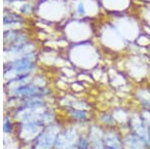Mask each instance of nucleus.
Here are the masks:
<instances>
[{
	"label": "nucleus",
	"instance_id": "7",
	"mask_svg": "<svg viewBox=\"0 0 150 149\" xmlns=\"http://www.w3.org/2000/svg\"><path fill=\"white\" fill-rule=\"evenodd\" d=\"M65 110L68 119L76 125L88 126L92 123V113L89 110L78 109V108H65Z\"/></svg>",
	"mask_w": 150,
	"mask_h": 149
},
{
	"label": "nucleus",
	"instance_id": "12",
	"mask_svg": "<svg viewBox=\"0 0 150 149\" xmlns=\"http://www.w3.org/2000/svg\"><path fill=\"white\" fill-rule=\"evenodd\" d=\"M16 129V122L13 119L12 115L6 114L3 118V133L5 135H11L15 133Z\"/></svg>",
	"mask_w": 150,
	"mask_h": 149
},
{
	"label": "nucleus",
	"instance_id": "11",
	"mask_svg": "<svg viewBox=\"0 0 150 149\" xmlns=\"http://www.w3.org/2000/svg\"><path fill=\"white\" fill-rule=\"evenodd\" d=\"M123 141H124V149H146L141 141L129 130L123 134Z\"/></svg>",
	"mask_w": 150,
	"mask_h": 149
},
{
	"label": "nucleus",
	"instance_id": "6",
	"mask_svg": "<svg viewBox=\"0 0 150 149\" xmlns=\"http://www.w3.org/2000/svg\"><path fill=\"white\" fill-rule=\"evenodd\" d=\"M103 12L110 15L124 14L133 6V0H100Z\"/></svg>",
	"mask_w": 150,
	"mask_h": 149
},
{
	"label": "nucleus",
	"instance_id": "13",
	"mask_svg": "<svg viewBox=\"0 0 150 149\" xmlns=\"http://www.w3.org/2000/svg\"><path fill=\"white\" fill-rule=\"evenodd\" d=\"M91 147V142L85 131L80 132L76 140V149H89Z\"/></svg>",
	"mask_w": 150,
	"mask_h": 149
},
{
	"label": "nucleus",
	"instance_id": "3",
	"mask_svg": "<svg viewBox=\"0 0 150 149\" xmlns=\"http://www.w3.org/2000/svg\"><path fill=\"white\" fill-rule=\"evenodd\" d=\"M127 127L128 130L141 141L145 148L150 149V134L147 127L146 119L141 110L132 112Z\"/></svg>",
	"mask_w": 150,
	"mask_h": 149
},
{
	"label": "nucleus",
	"instance_id": "8",
	"mask_svg": "<svg viewBox=\"0 0 150 149\" xmlns=\"http://www.w3.org/2000/svg\"><path fill=\"white\" fill-rule=\"evenodd\" d=\"M95 121H96V123L99 124L101 127H103L104 129L118 127L117 122H116V120L111 111L99 112V113L96 115Z\"/></svg>",
	"mask_w": 150,
	"mask_h": 149
},
{
	"label": "nucleus",
	"instance_id": "2",
	"mask_svg": "<svg viewBox=\"0 0 150 149\" xmlns=\"http://www.w3.org/2000/svg\"><path fill=\"white\" fill-rule=\"evenodd\" d=\"M98 31L100 36V42L102 43L103 46L113 50H123L129 46L128 41L119 32L112 20L106 22L105 26L99 28Z\"/></svg>",
	"mask_w": 150,
	"mask_h": 149
},
{
	"label": "nucleus",
	"instance_id": "14",
	"mask_svg": "<svg viewBox=\"0 0 150 149\" xmlns=\"http://www.w3.org/2000/svg\"><path fill=\"white\" fill-rule=\"evenodd\" d=\"M135 42L138 43L137 46L139 47H146V46H150V35H148L147 33L142 32L137 39L135 40Z\"/></svg>",
	"mask_w": 150,
	"mask_h": 149
},
{
	"label": "nucleus",
	"instance_id": "10",
	"mask_svg": "<svg viewBox=\"0 0 150 149\" xmlns=\"http://www.w3.org/2000/svg\"><path fill=\"white\" fill-rule=\"evenodd\" d=\"M111 112H112L113 116H114L116 122H117L118 127L126 126L132 113L128 108L124 107H115L114 109L111 110Z\"/></svg>",
	"mask_w": 150,
	"mask_h": 149
},
{
	"label": "nucleus",
	"instance_id": "1",
	"mask_svg": "<svg viewBox=\"0 0 150 149\" xmlns=\"http://www.w3.org/2000/svg\"><path fill=\"white\" fill-rule=\"evenodd\" d=\"M61 130L62 127L57 121L48 124L36 136L34 140L27 144L28 149H55L58 136Z\"/></svg>",
	"mask_w": 150,
	"mask_h": 149
},
{
	"label": "nucleus",
	"instance_id": "16",
	"mask_svg": "<svg viewBox=\"0 0 150 149\" xmlns=\"http://www.w3.org/2000/svg\"><path fill=\"white\" fill-rule=\"evenodd\" d=\"M139 1L143 2L145 5H150V0H139Z\"/></svg>",
	"mask_w": 150,
	"mask_h": 149
},
{
	"label": "nucleus",
	"instance_id": "4",
	"mask_svg": "<svg viewBox=\"0 0 150 149\" xmlns=\"http://www.w3.org/2000/svg\"><path fill=\"white\" fill-rule=\"evenodd\" d=\"M124 67L128 76L136 81H141L147 76L150 77V65L140 55H132L126 60Z\"/></svg>",
	"mask_w": 150,
	"mask_h": 149
},
{
	"label": "nucleus",
	"instance_id": "15",
	"mask_svg": "<svg viewBox=\"0 0 150 149\" xmlns=\"http://www.w3.org/2000/svg\"><path fill=\"white\" fill-rule=\"evenodd\" d=\"M142 112H143V115H144L145 119H146L147 127H148V131H149V134H150V112L149 111H142Z\"/></svg>",
	"mask_w": 150,
	"mask_h": 149
},
{
	"label": "nucleus",
	"instance_id": "5",
	"mask_svg": "<svg viewBox=\"0 0 150 149\" xmlns=\"http://www.w3.org/2000/svg\"><path fill=\"white\" fill-rule=\"evenodd\" d=\"M102 143L104 149H124L123 133L118 127L104 129Z\"/></svg>",
	"mask_w": 150,
	"mask_h": 149
},
{
	"label": "nucleus",
	"instance_id": "9",
	"mask_svg": "<svg viewBox=\"0 0 150 149\" xmlns=\"http://www.w3.org/2000/svg\"><path fill=\"white\" fill-rule=\"evenodd\" d=\"M135 98L142 111L150 110V87H141L135 92Z\"/></svg>",
	"mask_w": 150,
	"mask_h": 149
},
{
	"label": "nucleus",
	"instance_id": "17",
	"mask_svg": "<svg viewBox=\"0 0 150 149\" xmlns=\"http://www.w3.org/2000/svg\"><path fill=\"white\" fill-rule=\"evenodd\" d=\"M149 112H150V110H149Z\"/></svg>",
	"mask_w": 150,
	"mask_h": 149
}]
</instances>
